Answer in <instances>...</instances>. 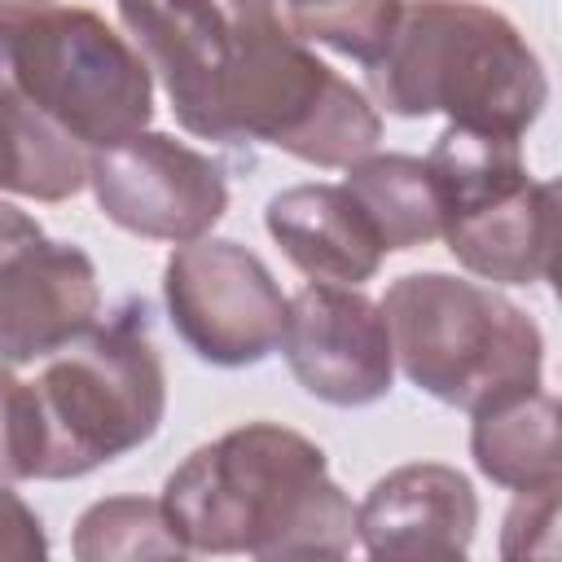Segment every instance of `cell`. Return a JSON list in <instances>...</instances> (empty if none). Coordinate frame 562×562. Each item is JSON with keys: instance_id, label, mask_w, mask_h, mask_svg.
Instances as JSON below:
<instances>
[{"instance_id": "obj_8", "label": "cell", "mask_w": 562, "mask_h": 562, "mask_svg": "<svg viewBox=\"0 0 562 562\" xmlns=\"http://www.w3.org/2000/svg\"><path fill=\"white\" fill-rule=\"evenodd\" d=\"M162 303L171 329L198 360L215 369H250L277 351L290 299L255 250L206 233L167 255Z\"/></svg>"}, {"instance_id": "obj_1", "label": "cell", "mask_w": 562, "mask_h": 562, "mask_svg": "<svg viewBox=\"0 0 562 562\" xmlns=\"http://www.w3.org/2000/svg\"><path fill=\"white\" fill-rule=\"evenodd\" d=\"M154 75L92 9L48 4L0 13L4 189L66 202L88 184V154L145 132Z\"/></svg>"}, {"instance_id": "obj_3", "label": "cell", "mask_w": 562, "mask_h": 562, "mask_svg": "<svg viewBox=\"0 0 562 562\" xmlns=\"http://www.w3.org/2000/svg\"><path fill=\"white\" fill-rule=\"evenodd\" d=\"M158 501L189 553L285 562L347 558L356 544V505L329 479L325 452L277 422H246L193 448Z\"/></svg>"}, {"instance_id": "obj_14", "label": "cell", "mask_w": 562, "mask_h": 562, "mask_svg": "<svg viewBox=\"0 0 562 562\" xmlns=\"http://www.w3.org/2000/svg\"><path fill=\"white\" fill-rule=\"evenodd\" d=\"M470 457L483 479L527 492L544 483H562V448H558V400L540 386L501 395L470 413Z\"/></svg>"}, {"instance_id": "obj_21", "label": "cell", "mask_w": 562, "mask_h": 562, "mask_svg": "<svg viewBox=\"0 0 562 562\" xmlns=\"http://www.w3.org/2000/svg\"><path fill=\"white\" fill-rule=\"evenodd\" d=\"M53 0H0V13H26V9H48Z\"/></svg>"}, {"instance_id": "obj_15", "label": "cell", "mask_w": 562, "mask_h": 562, "mask_svg": "<svg viewBox=\"0 0 562 562\" xmlns=\"http://www.w3.org/2000/svg\"><path fill=\"white\" fill-rule=\"evenodd\" d=\"M351 198L364 206L386 255L413 250L439 237V198L430 171L413 154H364L347 167Z\"/></svg>"}, {"instance_id": "obj_2", "label": "cell", "mask_w": 562, "mask_h": 562, "mask_svg": "<svg viewBox=\"0 0 562 562\" xmlns=\"http://www.w3.org/2000/svg\"><path fill=\"white\" fill-rule=\"evenodd\" d=\"M176 123L220 145H272L312 167H351L382 140L369 92L325 66L277 0H220V26Z\"/></svg>"}, {"instance_id": "obj_4", "label": "cell", "mask_w": 562, "mask_h": 562, "mask_svg": "<svg viewBox=\"0 0 562 562\" xmlns=\"http://www.w3.org/2000/svg\"><path fill=\"white\" fill-rule=\"evenodd\" d=\"M364 83L386 114H443L496 136H522L549 101L536 48L479 0H408L386 48L364 66Z\"/></svg>"}, {"instance_id": "obj_19", "label": "cell", "mask_w": 562, "mask_h": 562, "mask_svg": "<svg viewBox=\"0 0 562 562\" xmlns=\"http://www.w3.org/2000/svg\"><path fill=\"white\" fill-rule=\"evenodd\" d=\"M558 492L562 483L518 492L501 527V558H558Z\"/></svg>"}, {"instance_id": "obj_10", "label": "cell", "mask_w": 562, "mask_h": 562, "mask_svg": "<svg viewBox=\"0 0 562 562\" xmlns=\"http://www.w3.org/2000/svg\"><path fill=\"white\" fill-rule=\"evenodd\" d=\"M101 316L97 263L0 202V364L44 360Z\"/></svg>"}, {"instance_id": "obj_20", "label": "cell", "mask_w": 562, "mask_h": 562, "mask_svg": "<svg viewBox=\"0 0 562 562\" xmlns=\"http://www.w3.org/2000/svg\"><path fill=\"white\" fill-rule=\"evenodd\" d=\"M35 558H48L44 522L13 492V483H0V562H35Z\"/></svg>"}, {"instance_id": "obj_13", "label": "cell", "mask_w": 562, "mask_h": 562, "mask_svg": "<svg viewBox=\"0 0 562 562\" xmlns=\"http://www.w3.org/2000/svg\"><path fill=\"white\" fill-rule=\"evenodd\" d=\"M263 224L281 255L312 281L360 285L382 268V241L347 184H294L268 198Z\"/></svg>"}, {"instance_id": "obj_16", "label": "cell", "mask_w": 562, "mask_h": 562, "mask_svg": "<svg viewBox=\"0 0 562 562\" xmlns=\"http://www.w3.org/2000/svg\"><path fill=\"white\" fill-rule=\"evenodd\" d=\"M75 558L79 562H119V558H184V540L149 496H110L79 514L75 522Z\"/></svg>"}, {"instance_id": "obj_22", "label": "cell", "mask_w": 562, "mask_h": 562, "mask_svg": "<svg viewBox=\"0 0 562 562\" xmlns=\"http://www.w3.org/2000/svg\"><path fill=\"white\" fill-rule=\"evenodd\" d=\"M0 189H4V140H0Z\"/></svg>"}, {"instance_id": "obj_7", "label": "cell", "mask_w": 562, "mask_h": 562, "mask_svg": "<svg viewBox=\"0 0 562 562\" xmlns=\"http://www.w3.org/2000/svg\"><path fill=\"white\" fill-rule=\"evenodd\" d=\"M452 259L492 285H540L553 272L558 189L531 180L518 136L448 123L422 158Z\"/></svg>"}, {"instance_id": "obj_11", "label": "cell", "mask_w": 562, "mask_h": 562, "mask_svg": "<svg viewBox=\"0 0 562 562\" xmlns=\"http://www.w3.org/2000/svg\"><path fill=\"white\" fill-rule=\"evenodd\" d=\"M281 356L294 382L334 408L378 404L395 382V351L382 307L334 281H312L285 303Z\"/></svg>"}, {"instance_id": "obj_18", "label": "cell", "mask_w": 562, "mask_h": 562, "mask_svg": "<svg viewBox=\"0 0 562 562\" xmlns=\"http://www.w3.org/2000/svg\"><path fill=\"white\" fill-rule=\"evenodd\" d=\"M40 413L31 382H18L9 364H0V483H26L40 479Z\"/></svg>"}, {"instance_id": "obj_6", "label": "cell", "mask_w": 562, "mask_h": 562, "mask_svg": "<svg viewBox=\"0 0 562 562\" xmlns=\"http://www.w3.org/2000/svg\"><path fill=\"white\" fill-rule=\"evenodd\" d=\"M395 369L430 400L474 413L540 386L544 334L492 285L452 272H404L382 294Z\"/></svg>"}, {"instance_id": "obj_12", "label": "cell", "mask_w": 562, "mask_h": 562, "mask_svg": "<svg viewBox=\"0 0 562 562\" xmlns=\"http://www.w3.org/2000/svg\"><path fill=\"white\" fill-rule=\"evenodd\" d=\"M479 531L474 483L443 461H413L382 474L356 505V540L369 558L461 562Z\"/></svg>"}, {"instance_id": "obj_5", "label": "cell", "mask_w": 562, "mask_h": 562, "mask_svg": "<svg viewBox=\"0 0 562 562\" xmlns=\"http://www.w3.org/2000/svg\"><path fill=\"white\" fill-rule=\"evenodd\" d=\"M40 413V479H83L105 461L149 443L167 413V369L149 329V307L127 299L97 316L75 342L48 356L31 382Z\"/></svg>"}, {"instance_id": "obj_9", "label": "cell", "mask_w": 562, "mask_h": 562, "mask_svg": "<svg viewBox=\"0 0 562 562\" xmlns=\"http://www.w3.org/2000/svg\"><path fill=\"white\" fill-rule=\"evenodd\" d=\"M88 184L110 224L149 241H193L206 237L228 211L224 167L167 136L132 132L88 154Z\"/></svg>"}, {"instance_id": "obj_17", "label": "cell", "mask_w": 562, "mask_h": 562, "mask_svg": "<svg viewBox=\"0 0 562 562\" xmlns=\"http://www.w3.org/2000/svg\"><path fill=\"white\" fill-rule=\"evenodd\" d=\"M277 4L299 40L325 44L360 66H369L386 48L395 18L404 9V0H277Z\"/></svg>"}]
</instances>
